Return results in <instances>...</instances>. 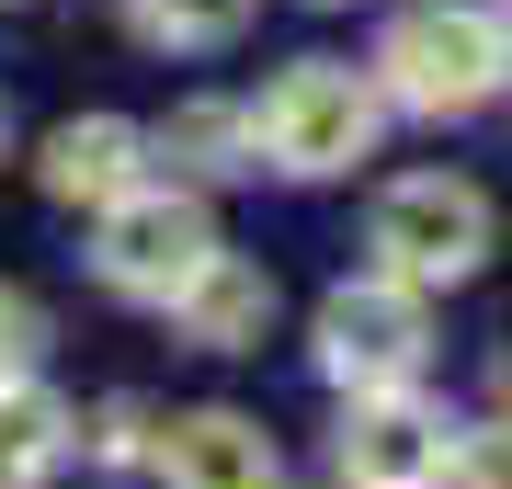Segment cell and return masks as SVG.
Segmentation results:
<instances>
[{
    "label": "cell",
    "mask_w": 512,
    "mask_h": 489,
    "mask_svg": "<svg viewBox=\"0 0 512 489\" xmlns=\"http://www.w3.org/2000/svg\"><path fill=\"white\" fill-rule=\"evenodd\" d=\"M171 319H183V342H205V353H251L262 330H274V273L239 262V251H217L183 296H171Z\"/></svg>",
    "instance_id": "cell-9"
},
{
    "label": "cell",
    "mask_w": 512,
    "mask_h": 489,
    "mask_svg": "<svg viewBox=\"0 0 512 489\" xmlns=\"http://www.w3.org/2000/svg\"><path fill=\"white\" fill-rule=\"evenodd\" d=\"M35 342H46L35 296H23V285H0V387H23V364H35Z\"/></svg>",
    "instance_id": "cell-13"
},
{
    "label": "cell",
    "mask_w": 512,
    "mask_h": 489,
    "mask_svg": "<svg viewBox=\"0 0 512 489\" xmlns=\"http://www.w3.org/2000/svg\"><path fill=\"white\" fill-rule=\"evenodd\" d=\"M57 467H69V410H57L35 376L0 387V489H35V478H57Z\"/></svg>",
    "instance_id": "cell-10"
},
{
    "label": "cell",
    "mask_w": 512,
    "mask_h": 489,
    "mask_svg": "<svg viewBox=\"0 0 512 489\" xmlns=\"http://www.w3.org/2000/svg\"><path fill=\"white\" fill-rule=\"evenodd\" d=\"M501 80H512V23L478 0H421L376 46V103H410V114H478Z\"/></svg>",
    "instance_id": "cell-1"
},
{
    "label": "cell",
    "mask_w": 512,
    "mask_h": 489,
    "mask_svg": "<svg viewBox=\"0 0 512 489\" xmlns=\"http://www.w3.org/2000/svg\"><path fill=\"white\" fill-rule=\"evenodd\" d=\"M444 478H456V489H512V421H490V433H467Z\"/></svg>",
    "instance_id": "cell-14"
},
{
    "label": "cell",
    "mask_w": 512,
    "mask_h": 489,
    "mask_svg": "<svg viewBox=\"0 0 512 489\" xmlns=\"http://www.w3.org/2000/svg\"><path fill=\"white\" fill-rule=\"evenodd\" d=\"M444 467H456L444 410H421V399H353V421H342V478L353 489H433Z\"/></svg>",
    "instance_id": "cell-6"
},
{
    "label": "cell",
    "mask_w": 512,
    "mask_h": 489,
    "mask_svg": "<svg viewBox=\"0 0 512 489\" xmlns=\"http://www.w3.org/2000/svg\"><path fill=\"white\" fill-rule=\"evenodd\" d=\"M160 148H171L183 171H251V160H262V148H251V114H239V103H183V114L160 126Z\"/></svg>",
    "instance_id": "cell-11"
},
{
    "label": "cell",
    "mask_w": 512,
    "mask_h": 489,
    "mask_svg": "<svg viewBox=\"0 0 512 489\" xmlns=\"http://www.w3.org/2000/svg\"><path fill=\"white\" fill-rule=\"evenodd\" d=\"M501 410H512V353H501Z\"/></svg>",
    "instance_id": "cell-16"
},
{
    "label": "cell",
    "mask_w": 512,
    "mask_h": 489,
    "mask_svg": "<svg viewBox=\"0 0 512 489\" xmlns=\"http://www.w3.org/2000/svg\"><path fill=\"white\" fill-rule=\"evenodd\" d=\"M376 80L365 69H342V57H296V69L251 103V148L274 171H296V182H330V171H353L376 148Z\"/></svg>",
    "instance_id": "cell-2"
},
{
    "label": "cell",
    "mask_w": 512,
    "mask_h": 489,
    "mask_svg": "<svg viewBox=\"0 0 512 489\" xmlns=\"http://www.w3.org/2000/svg\"><path fill=\"white\" fill-rule=\"evenodd\" d=\"M239 23H251V0H137L148 46H228Z\"/></svg>",
    "instance_id": "cell-12"
},
{
    "label": "cell",
    "mask_w": 512,
    "mask_h": 489,
    "mask_svg": "<svg viewBox=\"0 0 512 489\" xmlns=\"http://www.w3.org/2000/svg\"><path fill=\"white\" fill-rule=\"evenodd\" d=\"M92 262H103V285H114V296H148V308H171V296H183L194 273L217 262V217H205L183 182H148V194L103 205Z\"/></svg>",
    "instance_id": "cell-4"
},
{
    "label": "cell",
    "mask_w": 512,
    "mask_h": 489,
    "mask_svg": "<svg viewBox=\"0 0 512 489\" xmlns=\"http://www.w3.org/2000/svg\"><path fill=\"white\" fill-rule=\"evenodd\" d=\"M160 478L171 489H274V433L251 410H183L160 433Z\"/></svg>",
    "instance_id": "cell-8"
},
{
    "label": "cell",
    "mask_w": 512,
    "mask_h": 489,
    "mask_svg": "<svg viewBox=\"0 0 512 489\" xmlns=\"http://www.w3.org/2000/svg\"><path fill=\"white\" fill-rule=\"evenodd\" d=\"M137 455H148V410L114 399V410L92 421V467H137Z\"/></svg>",
    "instance_id": "cell-15"
},
{
    "label": "cell",
    "mask_w": 512,
    "mask_h": 489,
    "mask_svg": "<svg viewBox=\"0 0 512 489\" xmlns=\"http://www.w3.org/2000/svg\"><path fill=\"white\" fill-rule=\"evenodd\" d=\"M148 160H160V137H148V126H126V114H69V126L46 137V194L103 217V205L148 194Z\"/></svg>",
    "instance_id": "cell-7"
},
{
    "label": "cell",
    "mask_w": 512,
    "mask_h": 489,
    "mask_svg": "<svg viewBox=\"0 0 512 489\" xmlns=\"http://www.w3.org/2000/svg\"><path fill=\"white\" fill-rule=\"evenodd\" d=\"M365 251H376L387 285H410V296L467 285V273L490 262V194L456 182V171H410V182H387V194H376Z\"/></svg>",
    "instance_id": "cell-3"
},
{
    "label": "cell",
    "mask_w": 512,
    "mask_h": 489,
    "mask_svg": "<svg viewBox=\"0 0 512 489\" xmlns=\"http://www.w3.org/2000/svg\"><path fill=\"white\" fill-rule=\"evenodd\" d=\"M421 353H433V319H421L410 285H387V273L330 285V308H319V364L353 387V399H399V387L421 376Z\"/></svg>",
    "instance_id": "cell-5"
}]
</instances>
